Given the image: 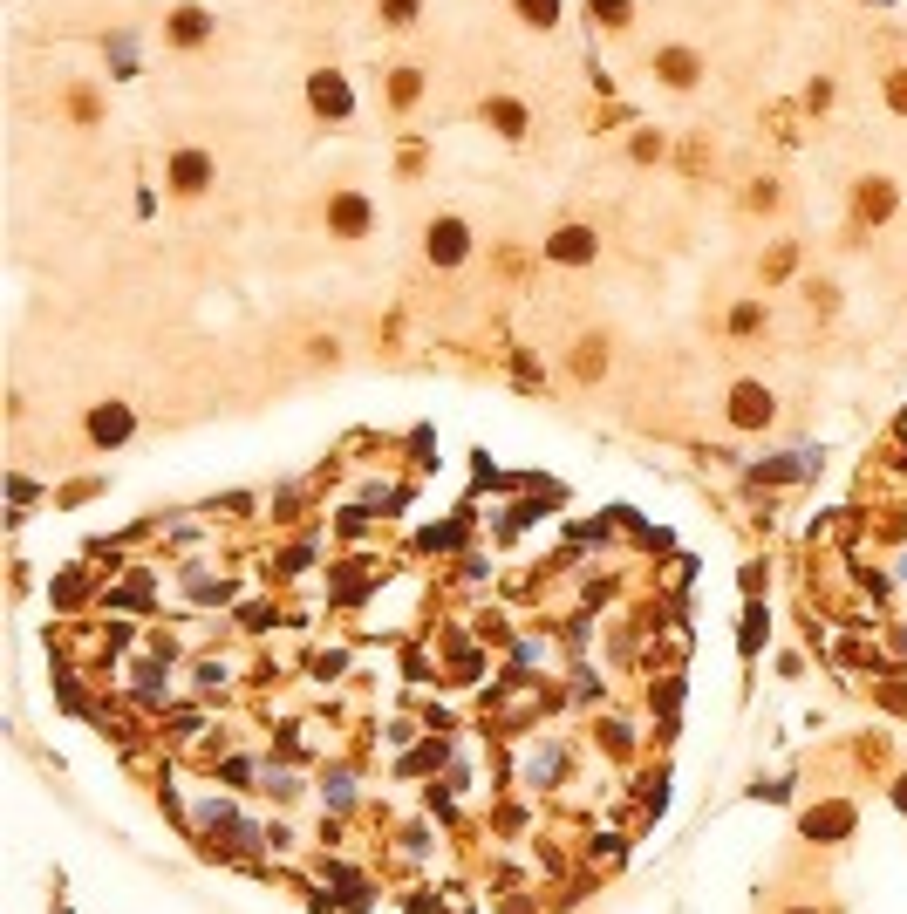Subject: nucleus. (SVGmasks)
Listing matches in <instances>:
<instances>
[{"mask_svg":"<svg viewBox=\"0 0 907 914\" xmlns=\"http://www.w3.org/2000/svg\"><path fill=\"white\" fill-rule=\"evenodd\" d=\"M853 833V805H819V812H805V839H839Z\"/></svg>","mask_w":907,"mask_h":914,"instance_id":"1","label":"nucleus"},{"mask_svg":"<svg viewBox=\"0 0 907 914\" xmlns=\"http://www.w3.org/2000/svg\"><path fill=\"white\" fill-rule=\"evenodd\" d=\"M430 253H444V260H457V253H464V226H444L437 239H430Z\"/></svg>","mask_w":907,"mask_h":914,"instance_id":"4","label":"nucleus"},{"mask_svg":"<svg viewBox=\"0 0 907 914\" xmlns=\"http://www.w3.org/2000/svg\"><path fill=\"white\" fill-rule=\"evenodd\" d=\"M89 430L110 444V437H123V430H130V410H96V417H89Z\"/></svg>","mask_w":907,"mask_h":914,"instance_id":"3","label":"nucleus"},{"mask_svg":"<svg viewBox=\"0 0 907 914\" xmlns=\"http://www.w3.org/2000/svg\"><path fill=\"white\" fill-rule=\"evenodd\" d=\"M730 417L744 423V430H751V423H771V396H764V389H737V403H730Z\"/></svg>","mask_w":907,"mask_h":914,"instance_id":"2","label":"nucleus"},{"mask_svg":"<svg viewBox=\"0 0 907 914\" xmlns=\"http://www.w3.org/2000/svg\"><path fill=\"white\" fill-rule=\"evenodd\" d=\"M894 805H901V812H907V778H901V785H894Z\"/></svg>","mask_w":907,"mask_h":914,"instance_id":"5","label":"nucleus"},{"mask_svg":"<svg viewBox=\"0 0 907 914\" xmlns=\"http://www.w3.org/2000/svg\"><path fill=\"white\" fill-rule=\"evenodd\" d=\"M792 914H819V908H792Z\"/></svg>","mask_w":907,"mask_h":914,"instance_id":"6","label":"nucleus"}]
</instances>
